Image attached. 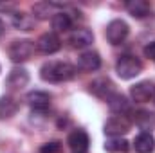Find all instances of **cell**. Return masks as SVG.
Returning a JSON list of instances; mask_svg holds the SVG:
<instances>
[{"instance_id":"obj_1","label":"cell","mask_w":155,"mask_h":153,"mask_svg":"<svg viewBox=\"0 0 155 153\" xmlns=\"http://www.w3.org/2000/svg\"><path fill=\"white\" fill-rule=\"evenodd\" d=\"M76 76V67L67 61H47L40 69V77L49 83L69 81Z\"/></svg>"},{"instance_id":"obj_2","label":"cell","mask_w":155,"mask_h":153,"mask_svg":"<svg viewBox=\"0 0 155 153\" xmlns=\"http://www.w3.org/2000/svg\"><path fill=\"white\" fill-rule=\"evenodd\" d=\"M116 72L121 79H132V77L139 76L143 72V63L141 60H137L132 54H124L117 60L116 63Z\"/></svg>"},{"instance_id":"obj_3","label":"cell","mask_w":155,"mask_h":153,"mask_svg":"<svg viewBox=\"0 0 155 153\" xmlns=\"http://www.w3.org/2000/svg\"><path fill=\"white\" fill-rule=\"evenodd\" d=\"M33 54H35V41L31 40H16L9 47V58L15 63L27 61Z\"/></svg>"},{"instance_id":"obj_4","label":"cell","mask_w":155,"mask_h":153,"mask_svg":"<svg viewBox=\"0 0 155 153\" xmlns=\"http://www.w3.org/2000/svg\"><path fill=\"white\" fill-rule=\"evenodd\" d=\"M128 33H130V27L124 20H112L107 25V40L112 45H121L128 38Z\"/></svg>"},{"instance_id":"obj_5","label":"cell","mask_w":155,"mask_h":153,"mask_svg":"<svg viewBox=\"0 0 155 153\" xmlns=\"http://www.w3.org/2000/svg\"><path fill=\"white\" fill-rule=\"evenodd\" d=\"M130 126L132 122L126 115H114L105 122V133L110 137H121L130 132Z\"/></svg>"},{"instance_id":"obj_6","label":"cell","mask_w":155,"mask_h":153,"mask_svg":"<svg viewBox=\"0 0 155 153\" xmlns=\"http://www.w3.org/2000/svg\"><path fill=\"white\" fill-rule=\"evenodd\" d=\"M155 86L152 81H139L130 88V96L135 103H146L153 97Z\"/></svg>"},{"instance_id":"obj_7","label":"cell","mask_w":155,"mask_h":153,"mask_svg":"<svg viewBox=\"0 0 155 153\" xmlns=\"http://www.w3.org/2000/svg\"><path fill=\"white\" fill-rule=\"evenodd\" d=\"M60 47H61V41H60L56 33H45L36 41V49L43 54H54L60 50Z\"/></svg>"},{"instance_id":"obj_8","label":"cell","mask_w":155,"mask_h":153,"mask_svg":"<svg viewBox=\"0 0 155 153\" xmlns=\"http://www.w3.org/2000/svg\"><path fill=\"white\" fill-rule=\"evenodd\" d=\"M90 90L94 96H97L99 99H110L116 92H114V83L108 79V77H99L96 81L90 83Z\"/></svg>"},{"instance_id":"obj_9","label":"cell","mask_w":155,"mask_h":153,"mask_svg":"<svg viewBox=\"0 0 155 153\" xmlns=\"http://www.w3.org/2000/svg\"><path fill=\"white\" fill-rule=\"evenodd\" d=\"M25 101L35 112H45L51 105V96L47 92H41V90H33L27 94Z\"/></svg>"},{"instance_id":"obj_10","label":"cell","mask_w":155,"mask_h":153,"mask_svg":"<svg viewBox=\"0 0 155 153\" xmlns=\"http://www.w3.org/2000/svg\"><path fill=\"white\" fill-rule=\"evenodd\" d=\"M78 67L85 72H94L101 67V58L96 50H87V52H81L79 58H78Z\"/></svg>"},{"instance_id":"obj_11","label":"cell","mask_w":155,"mask_h":153,"mask_svg":"<svg viewBox=\"0 0 155 153\" xmlns=\"http://www.w3.org/2000/svg\"><path fill=\"white\" fill-rule=\"evenodd\" d=\"M67 142H69V148L74 153H87L88 144H90V139H88L87 132H83V130H74V132L69 135Z\"/></svg>"},{"instance_id":"obj_12","label":"cell","mask_w":155,"mask_h":153,"mask_svg":"<svg viewBox=\"0 0 155 153\" xmlns=\"http://www.w3.org/2000/svg\"><path fill=\"white\" fill-rule=\"evenodd\" d=\"M134 148L137 153H153L155 150V139L150 132H143L135 137L134 141Z\"/></svg>"},{"instance_id":"obj_13","label":"cell","mask_w":155,"mask_h":153,"mask_svg":"<svg viewBox=\"0 0 155 153\" xmlns=\"http://www.w3.org/2000/svg\"><path fill=\"white\" fill-rule=\"evenodd\" d=\"M126 11L134 16V18H144L150 15L152 5L146 0H128L126 2Z\"/></svg>"},{"instance_id":"obj_14","label":"cell","mask_w":155,"mask_h":153,"mask_svg":"<svg viewBox=\"0 0 155 153\" xmlns=\"http://www.w3.org/2000/svg\"><path fill=\"white\" fill-rule=\"evenodd\" d=\"M29 83V72L22 67H16L9 72V77H7V85L11 88H24L25 85Z\"/></svg>"},{"instance_id":"obj_15","label":"cell","mask_w":155,"mask_h":153,"mask_svg":"<svg viewBox=\"0 0 155 153\" xmlns=\"http://www.w3.org/2000/svg\"><path fill=\"white\" fill-rule=\"evenodd\" d=\"M61 7L60 4H54V2H38L33 5V13H35V18H40V20H47L49 16L52 18L56 13L54 9Z\"/></svg>"},{"instance_id":"obj_16","label":"cell","mask_w":155,"mask_h":153,"mask_svg":"<svg viewBox=\"0 0 155 153\" xmlns=\"http://www.w3.org/2000/svg\"><path fill=\"white\" fill-rule=\"evenodd\" d=\"M108 108L116 115H124L126 112H130V101L123 94H114L108 99Z\"/></svg>"},{"instance_id":"obj_17","label":"cell","mask_w":155,"mask_h":153,"mask_svg":"<svg viewBox=\"0 0 155 153\" xmlns=\"http://www.w3.org/2000/svg\"><path fill=\"white\" fill-rule=\"evenodd\" d=\"M92 41H94V34L88 29H76L71 34V43H72V47H78V49L88 47Z\"/></svg>"},{"instance_id":"obj_18","label":"cell","mask_w":155,"mask_h":153,"mask_svg":"<svg viewBox=\"0 0 155 153\" xmlns=\"http://www.w3.org/2000/svg\"><path fill=\"white\" fill-rule=\"evenodd\" d=\"M36 24V18L27 13H15L13 15V25L18 31H31Z\"/></svg>"},{"instance_id":"obj_19","label":"cell","mask_w":155,"mask_h":153,"mask_svg":"<svg viewBox=\"0 0 155 153\" xmlns=\"http://www.w3.org/2000/svg\"><path fill=\"white\" fill-rule=\"evenodd\" d=\"M52 29L56 31V33H65V31H69L71 27H72V18H71V15H67L65 11H58L54 16H52Z\"/></svg>"},{"instance_id":"obj_20","label":"cell","mask_w":155,"mask_h":153,"mask_svg":"<svg viewBox=\"0 0 155 153\" xmlns=\"http://www.w3.org/2000/svg\"><path fill=\"white\" fill-rule=\"evenodd\" d=\"M18 110V103L15 97L11 96H2L0 97V119H9L16 114Z\"/></svg>"},{"instance_id":"obj_21","label":"cell","mask_w":155,"mask_h":153,"mask_svg":"<svg viewBox=\"0 0 155 153\" xmlns=\"http://www.w3.org/2000/svg\"><path fill=\"white\" fill-rule=\"evenodd\" d=\"M135 124L143 130H152L155 126V114L148 112V110H139L135 112V117H134Z\"/></svg>"},{"instance_id":"obj_22","label":"cell","mask_w":155,"mask_h":153,"mask_svg":"<svg viewBox=\"0 0 155 153\" xmlns=\"http://www.w3.org/2000/svg\"><path fill=\"white\" fill-rule=\"evenodd\" d=\"M128 141L121 139V137H112L105 142V150L108 153H126L128 151Z\"/></svg>"},{"instance_id":"obj_23","label":"cell","mask_w":155,"mask_h":153,"mask_svg":"<svg viewBox=\"0 0 155 153\" xmlns=\"http://www.w3.org/2000/svg\"><path fill=\"white\" fill-rule=\"evenodd\" d=\"M40 153H61V144H60L58 141L45 142V144L40 148Z\"/></svg>"},{"instance_id":"obj_24","label":"cell","mask_w":155,"mask_h":153,"mask_svg":"<svg viewBox=\"0 0 155 153\" xmlns=\"http://www.w3.org/2000/svg\"><path fill=\"white\" fill-rule=\"evenodd\" d=\"M144 56H146L148 60L155 61V41H150V43L144 47Z\"/></svg>"},{"instance_id":"obj_25","label":"cell","mask_w":155,"mask_h":153,"mask_svg":"<svg viewBox=\"0 0 155 153\" xmlns=\"http://www.w3.org/2000/svg\"><path fill=\"white\" fill-rule=\"evenodd\" d=\"M0 9L2 11H13L15 9V4H0Z\"/></svg>"},{"instance_id":"obj_26","label":"cell","mask_w":155,"mask_h":153,"mask_svg":"<svg viewBox=\"0 0 155 153\" xmlns=\"http://www.w3.org/2000/svg\"><path fill=\"white\" fill-rule=\"evenodd\" d=\"M2 34H4V22L0 20V36H2Z\"/></svg>"},{"instance_id":"obj_27","label":"cell","mask_w":155,"mask_h":153,"mask_svg":"<svg viewBox=\"0 0 155 153\" xmlns=\"http://www.w3.org/2000/svg\"><path fill=\"white\" fill-rule=\"evenodd\" d=\"M153 99H155V92H153Z\"/></svg>"}]
</instances>
